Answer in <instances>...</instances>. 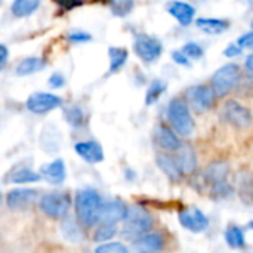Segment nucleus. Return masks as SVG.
I'll return each instance as SVG.
<instances>
[{
    "mask_svg": "<svg viewBox=\"0 0 253 253\" xmlns=\"http://www.w3.org/2000/svg\"><path fill=\"white\" fill-rule=\"evenodd\" d=\"M70 206H71V199L67 193L62 191L47 193L42 196L39 202L40 211L52 219H64L70 211Z\"/></svg>",
    "mask_w": 253,
    "mask_h": 253,
    "instance_id": "423d86ee",
    "label": "nucleus"
},
{
    "mask_svg": "<svg viewBox=\"0 0 253 253\" xmlns=\"http://www.w3.org/2000/svg\"><path fill=\"white\" fill-rule=\"evenodd\" d=\"M117 233V228L114 225H105V224H99L96 228H95V233H93V240L98 242V243H102L113 239Z\"/></svg>",
    "mask_w": 253,
    "mask_h": 253,
    "instance_id": "c85d7f7f",
    "label": "nucleus"
},
{
    "mask_svg": "<svg viewBox=\"0 0 253 253\" xmlns=\"http://www.w3.org/2000/svg\"><path fill=\"white\" fill-rule=\"evenodd\" d=\"M172 59L176 62V64H179V65H184V67H190V59L181 52V50H175V52H172Z\"/></svg>",
    "mask_w": 253,
    "mask_h": 253,
    "instance_id": "e433bc0d",
    "label": "nucleus"
},
{
    "mask_svg": "<svg viewBox=\"0 0 253 253\" xmlns=\"http://www.w3.org/2000/svg\"><path fill=\"white\" fill-rule=\"evenodd\" d=\"M166 242L160 233H148L132 243L135 253H162L165 251Z\"/></svg>",
    "mask_w": 253,
    "mask_h": 253,
    "instance_id": "ddd939ff",
    "label": "nucleus"
},
{
    "mask_svg": "<svg viewBox=\"0 0 253 253\" xmlns=\"http://www.w3.org/2000/svg\"><path fill=\"white\" fill-rule=\"evenodd\" d=\"M175 162L179 168V172L184 175H193L197 169V156L191 145L182 144L179 150L175 153Z\"/></svg>",
    "mask_w": 253,
    "mask_h": 253,
    "instance_id": "2eb2a0df",
    "label": "nucleus"
},
{
    "mask_svg": "<svg viewBox=\"0 0 253 253\" xmlns=\"http://www.w3.org/2000/svg\"><path fill=\"white\" fill-rule=\"evenodd\" d=\"M252 28H253V19H252Z\"/></svg>",
    "mask_w": 253,
    "mask_h": 253,
    "instance_id": "c03bdc74",
    "label": "nucleus"
},
{
    "mask_svg": "<svg viewBox=\"0 0 253 253\" xmlns=\"http://www.w3.org/2000/svg\"><path fill=\"white\" fill-rule=\"evenodd\" d=\"M46 67V61L42 58H36V56H30L22 59L18 65H16V74L18 76H30L34 73L42 71Z\"/></svg>",
    "mask_w": 253,
    "mask_h": 253,
    "instance_id": "b1692460",
    "label": "nucleus"
},
{
    "mask_svg": "<svg viewBox=\"0 0 253 253\" xmlns=\"http://www.w3.org/2000/svg\"><path fill=\"white\" fill-rule=\"evenodd\" d=\"M68 39L73 43H84V42H89L90 40V34L83 33V31H76V33H71L68 36Z\"/></svg>",
    "mask_w": 253,
    "mask_h": 253,
    "instance_id": "c9c22d12",
    "label": "nucleus"
},
{
    "mask_svg": "<svg viewBox=\"0 0 253 253\" xmlns=\"http://www.w3.org/2000/svg\"><path fill=\"white\" fill-rule=\"evenodd\" d=\"M197 28H200L206 34H221L228 30L230 22L227 19H219V18H197L196 19Z\"/></svg>",
    "mask_w": 253,
    "mask_h": 253,
    "instance_id": "412c9836",
    "label": "nucleus"
},
{
    "mask_svg": "<svg viewBox=\"0 0 253 253\" xmlns=\"http://www.w3.org/2000/svg\"><path fill=\"white\" fill-rule=\"evenodd\" d=\"M230 175V166L227 162H212L203 172V181L209 185L211 196L216 200L225 199L231 194V187L227 182Z\"/></svg>",
    "mask_w": 253,
    "mask_h": 253,
    "instance_id": "7ed1b4c3",
    "label": "nucleus"
},
{
    "mask_svg": "<svg viewBox=\"0 0 253 253\" xmlns=\"http://www.w3.org/2000/svg\"><path fill=\"white\" fill-rule=\"evenodd\" d=\"M65 163L62 159H56L47 165H43L40 169V176H43L46 181H49L53 185L62 184L65 179Z\"/></svg>",
    "mask_w": 253,
    "mask_h": 253,
    "instance_id": "6ab92c4d",
    "label": "nucleus"
},
{
    "mask_svg": "<svg viewBox=\"0 0 253 253\" xmlns=\"http://www.w3.org/2000/svg\"><path fill=\"white\" fill-rule=\"evenodd\" d=\"M65 83V79L61 73H53L50 77H49V84L52 87H62Z\"/></svg>",
    "mask_w": 253,
    "mask_h": 253,
    "instance_id": "4c0bfd02",
    "label": "nucleus"
},
{
    "mask_svg": "<svg viewBox=\"0 0 253 253\" xmlns=\"http://www.w3.org/2000/svg\"><path fill=\"white\" fill-rule=\"evenodd\" d=\"M166 89H168L166 82H163V80H153L151 84L147 89V93H145V104L147 105H153L154 102H157L159 98L166 92Z\"/></svg>",
    "mask_w": 253,
    "mask_h": 253,
    "instance_id": "cd10ccee",
    "label": "nucleus"
},
{
    "mask_svg": "<svg viewBox=\"0 0 253 253\" xmlns=\"http://www.w3.org/2000/svg\"><path fill=\"white\" fill-rule=\"evenodd\" d=\"M156 162H157V166L163 170V173H165L169 179H172V181H179V179L182 178V173L179 172V168H178V165H176L173 156L162 153V154L157 156Z\"/></svg>",
    "mask_w": 253,
    "mask_h": 253,
    "instance_id": "4be33fe9",
    "label": "nucleus"
},
{
    "mask_svg": "<svg viewBox=\"0 0 253 253\" xmlns=\"http://www.w3.org/2000/svg\"><path fill=\"white\" fill-rule=\"evenodd\" d=\"M133 1L130 0H116L113 3H110V9L114 15L117 16H126L132 12L133 9Z\"/></svg>",
    "mask_w": 253,
    "mask_h": 253,
    "instance_id": "c756f323",
    "label": "nucleus"
},
{
    "mask_svg": "<svg viewBox=\"0 0 253 253\" xmlns=\"http://www.w3.org/2000/svg\"><path fill=\"white\" fill-rule=\"evenodd\" d=\"M127 213V206L122 200H111L108 203H104L101 211L99 224L105 225H114L120 221H125Z\"/></svg>",
    "mask_w": 253,
    "mask_h": 253,
    "instance_id": "4468645a",
    "label": "nucleus"
},
{
    "mask_svg": "<svg viewBox=\"0 0 253 253\" xmlns=\"http://www.w3.org/2000/svg\"><path fill=\"white\" fill-rule=\"evenodd\" d=\"M222 117L237 129H248L252 125V111L237 99H228L222 108Z\"/></svg>",
    "mask_w": 253,
    "mask_h": 253,
    "instance_id": "0eeeda50",
    "label": "nucleus"
},
{
    "mask_svg": "<svg viewBox=\"0 0 253 253\" xmlns=\"http://www.w3.org/2000/svg\"><path fill=\"white\" fill-rule=\"evenodd\" d=\"M166 9L182 27H188L194 21L196 7L187 1H170L168 3Z\"/></svg>",
    "mask_w": 253,
    "mask_h": 253,
    "instance_id": "f3484780",
    "label": "nucleus"
},
{
    "mask_svg": "<svg viewBox=\"0 0 253 253\" xmlns=\"http://www.w3.org/2000/svg\"><path fill=\"white\" fill-rule=\"evenodd\" d=\"M153 136H154V142H156L162 150H165V151L176 153V151L179 150V147L182 145V142L179 141L178 135H176L172 129L166 127V126H163V125L154 127Z\"/></svg>",
    "mask_w": 253,
    "mask_h": 253,
    "instance_id": "dca6fc26",
    "label": "nucleus"
},
{
    "mask_svg": "<svg viewBox=\"0 0 253 253\" xmlns=\"http://www.w3.org/2000/svg\"><path fill=\"white\" fill-rule=\"evenodd\" d=\"M39 6H40L39 0H16L12 3L10 12L18 18H24V16H28L33 12H36Z\"/></svg>",
    "mask_w": 253,
    "mask_h": 253,
    "instance_id": "393cba45",
    "label": "nucleus"
},
{
    "mask_svg": "<svg viewBox=\"0 0 253 253\" xmlns=\"http://www.w3.org/2000/svg\"><path fill=\"white\" fill-rule=\"evenodd\" d=\"M40 145L44 151L55 153L61 147V133L53 125H47L43 127L40 135Z\"/></svg>",
    "mask_w": 253,
    "mask_h": 253,
    "instance_id": "aec40b11",
    "label": "nucleus"
},
{
    "mask_svg": "<svg viewBox=\"0 0 253 253\" xmlns=\"http://www.w3.org/2000/svg\"><path fill=\"white\" fill-rule=\"evenodd\" d=\"M242 47L239 44H230L225 50H224V55L228 56V58H234V56H239L242 53Z\"/></svg>",
    "mask_w": 253,
    "mask_h": 253,
    "instance_id": "58836bf2",
    "label": "nucleus"
},
{
    "mask_svg": "<svg viewBox=\"0 0 253 253\" xmlns=\"http://www.w3.org/2000/svg\"><path fill=\"white\" fill-rule=\"evenodd\" d=\"M39 197V193L33 188H15L7 193L6 205L12 211H22L31 206Z\"/></svg>",
    "mask_w": 253,
    "mask_h": 253,
    "instance_id": "f8f14e48",
    "label": "nucleus"
},
{
    "mask_svg": "<svg viewBox=\"0 0 253 253\" xmlns=\"http://www.w3.org/2000/svg\"><path fill=\"white\" fill-rule=\"evenodd\" d=\"M248 228H251V230H253V221H252V222H249V224H248Z\"/></svg>",
    "mask_w": 253,
    "mask_h": 253,
    "instance_id": "79ce46f5",
    "label": "nucleus"
},
{
    "mask_svg": "<svg viewBox=\"0 0 253 253\" xmlns=\"http://www.w3.org/2000/svg\"><path fill=\"white\" fill-rule=\"evenodd\" d=\"M7 56H9V50L4 44H0V70L6 65L7 62Z\"/></svg>",
    "mask_w": 253,
    "mask_h": 253,
    "instance_id": "ea45409f",
    "label": "nucleus"
},
{
    "mask_svg": "<svg viewBox=\"0 0 253 253\" xmlns=\"http://www.w3.org/2000/svg\"><path fill=\"white\" fill-rule=\"evenodd\" d=\"M95 253H129L127 248L123 245V243H119V242H111V243H104V245H99Z\"/></svg>",
    "mask_w": 253,
    "mask_h": 253,
    "instance_id": "473e14b6",
    "label": "nucleus"
},
{
    "mask_svg": "<svg viewBox=\"0 0 253 253\" xmlns=\"http://www.w3.org/2000/svg\"><path fill=\"white\" fill-rule=\"evenodd\" d=\"M7 178H9L7 182H12V184H30V182H37L42 179L40 173H36L30 168H15L9 173Z\"/></svg>",
    "mask_w": 253,
    "mask_h": 253,
    "instance_id": "5701e85b",
    "label": "nucleus"
},
{
    "mask_svg": "<svg viewBox=\"0 0 253 253\" xmlns=\"http://www.w3.org/2000/svg\"><path fill=\"white\" fill-rule=\"evenodd\" d=\"M251 191H252V197H253V184H252V188H251Z\"/></svg>",
    "mask_w": 253,
    "mask_h": 253,
    "instance_id": "37998d69",
    "label": "nucleus"
},
{
    "mask_svg": "<svg viewBox=\"0 0 253 253\" xmlns=\"http://www.w3.org/2000/svg\"><path fill=\"white\" fill-rule=\"evenodd\" d=\"M181 52H182L188 59H200V58L205 55L203 47H202L199 43H196V42H188V43H185V44L182 46Z\"/></svg>",
    "mask_w": 253,
    "mask_h": 253,
    "instance_id": "2f4dec72",
    "label": "nucleus"
},
{
    "mask_svg": "<svg viewBox=\"0 0 253 253\" xmlns=\"http://www.w3.org/2000/svg\"><path fill=\"white\" fill-rule=\"evenodd\" d=\"M179 224L191 231V233H203L209 227V219L208 216L199 209V208H187L182 209L178 215Z\"/></svg>",
    "mask_w": 253,
    "mask_h": 253,
    "instance_id": "9b49d317",
    "label": "nucleus"
},
{
    "mask_svg": "<svg viewBox=\"0 0 253 253\" xmlns=\"http://www.w3.org/2000/svg\"><path fill=\"white\" fill-rule=\"evenodd\" d=\"M62 234L70 242H79L80 240V230L79 225L73 219H65L62 224Z\"/></svg>",
    "mask_w": 253,
    "mask_h": 253,
    "instance_id": "7c9ffc66",
    "label": "nucleus"
},
{
    "mask_svg": "<svg viewBox=\"0 0 253 253\" xmlns=\"http://www.w3.org/2000/svg\"><path fill=\"white\" fill-rule=\"evenodd\" d=\"M242 71L240 67L234 62L225 64L221 68L215 71V74L211 79V87L215 93V96H225L228 95L240 82Z\"/></svg>",
    "mask_w": 253,
    "mask_h": 253,
    "instance_id": "39448f33",
    "label": "nucleus"
},
{
    "mask_svg": "<svg viewBox=\"0 0 253 253\" xmlns=\"http://www.w3.org/2000/svg\"><path fill=\"white\" fill-rule=\"evenodd\" d=\"M153 225H154V219H153L151 213L145 208H142L139 205H133V206L127 208L122 234L126 239L135 242L136 239L148 234L151 231Z\"/></svg>",
    "mask_w": 253,
    "mask_h": 253,
    "instance_id": "f03ea898",
    "label": "nucleus"
},
{
    "mask_svg": "<svg viewBox=\"0 0 253 253\" xmlns=\"http://www.w3.org/2000/svg\"><path fill=\"white\" fill-rule=\"evenodd\" d=\"M133 50L142 61L154 62L160 58L163 52V44L156 37H151L148 34H138L133 42Z\"/></svg>",
    "mask_w": 253,
    "mask_h": 253,
    "instance_id": "1a4fd4ad",
    "label": "nucleus"
},
{
    "mask_svg": "<svg viewBox=\"0 0 253 253\" xmlns=\"http://www.w3.org/2000/svg\"><path fill=\"white\" fill-rule=\"evenodd\" d=\"M225 242L233 249H242V248H245L246 239H245L243 230L240 227H237V225H230L225 230Z\"/></svg>",
    "mask_w": 253,
    "mask_h": 253,
    "instance_id": "a878e982",
    "label": "nucleus"
},
{
    "mask_svg": "<svg viewBox=\"0 0 253 253\" xmlns=\"http://www.w3.org/2000/svg\"><path fill=\"white\" fill-rule=\"evenodd\" d=\"M108 56H110V73H117L127 61V50L123 47H114L111 46L108 49Z\"/></svg>",
    "mask_w": 253,
    "mask_h": 253,
    "instance_id": "bb28decb",
    "label": "nucleus"
},
{
    "mask_svg": "<svg viewBox=\"0 0 253 253\" xmlns=\"http://www.w3.org/2000/svg\"><path fill=\"white\" fill-rule=\"evenodd\" d=\"M65 119H67V122H68L70 125L79 126V125L83 123V113H82L80 108L71 107V108H68V110L65 111Z\"/></svg>",
    "mask_w": 253,
    "mask_h": 253,
    "instance_id": "72a5a7b5",
    "label": "nucleus"
},
{
    "mask_svg": "<svg viewBox=\"0 0 253 253\" xmlns=\"http://www.w3.org/2000/svg\"><path fill=\"white\" fill-rule=\"evenodd\" d=\"M245 68H246V71H248L251 76H253V53L248 56V59H246V62H245Z\"/></svg>",
    "mask_w": 253,
    "mask_h": 253,
    "instance_id": "a19ab883",
    "label": "nucleus"
},
{
    "mask_svg": "<svg viewBox=\"0 0 253 253\" xmlns=\"http://www.w3.org/2000/svg\"><path fill=\"white\" fill-rule=\"evenodd\" d=\"M74 205H76V215L84 227H93L99 224L104 202L96 190L84 188L77 191Z\"/></svg>",
    "mask_w": 253,
    "mask_h": 253,
    "instance_id": "f257e3e1",
    "label": "nucleus"
},
{
    "mask_svg": "<svg viewBox=\"0 0 253 253\" xmlns=\"http://www.w3.org/2000/svg\"><path fill=\"white\" fill-rule=\"evenodd\" d=\"M237 44L243 49V47H248V49H253V31H249L243 36L239 37L237 40Z\"/></svg>",
    "mask_w": 253,
    "mask_h": 253,
    "instance_id": "f704fd0d",
    "label": "nucleus"
},
{
    "mask_svg": "<svg viewBox=\"0 0 253 253\" xmlns=\"http://www.w3.org/2000/svg\"><path fill=\"white\" fill-rule=\"evenodd\" d=\"M185 98H187V104H190L188 107H193L196 111L203 113L208 111L213 107L215 104V93L212 90L211 86L208 84H194L190 86L185 92Z\"/></svg>",
    "mask_w": 253,
    "mask_h": 253,
    "instance_id": "6e6552de",
    "label": "nucleus"
},
{
    "mask_svg": "<svg viewBox=\"0 0 253 253\" xmlns=\"http://www.w3.org/2000/svg\"><path fill=\"white\" fill-rule=\"evenodd\" d=\"M168 119H169V123L176 135H181V136L193 135L196 125H194V119L191 116L190 107L184 99L175 98L169 102Z\"/></svg>",
    "mask_w": 253,
    "mask_h": 253,
    "instance_id": "20e7f679",
    "label": "nucleus"
},
{
    "mask_svg": "<svg viewBox=\"0 0 253 253\" xmlns=\"http://www.w3.org/2000/svg\"><path fill=\"white\" fill-rule=\"evenodd\" d=\"M76 153L87 163H99L104 160V150L96 141H82L74 147Z\"/></svg>",
    "mask_w": 253,
    "mask_h": 253,
    "instance_id": "a211bd4d",
    "label": "nucleus"
},
{
    "mask_svg": "<svg viewBox=\"0 0 253 253\" xmlns=\"http://www.w3.org/2000/svg\"><path fill=\"white\" fill-rule=\"evenodd\" d=\"M27 110L34 114H44L62 105V98L49 92H34L28 96Z\"/></svg>",
    "mask_w": 253,
    "mask_h": 253,
    "instance_id": "9d476101",
    "label": "nucleus"
}]
</instances>
